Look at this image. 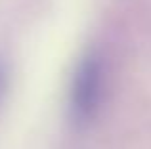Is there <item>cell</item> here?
<instances>
[{
  "label": "cell",
  "mask_w": 151,
  "mask_h": 149,
  "mask_svg": "<svg viewBox=\"0 0 151 149\" xmlns=\"http://www.w3.org/2000/svg\"><path fill=\"white\" fill-rule=\"evenodd\" d=\"M103 67L96 54H88L77 65L71 82V111L78 122L94 119L103 92Z\"/></svg>",
  "instance_id": "obj_1"
},
{
  "label": "cell",
  "mask_w": 151,
  "mask_h": 149,
  "mask_svg": "<svg viewBox=\"0 0 151 149\" xmlns=\"http://www.w3.org/2000/svg\"><path fill=\"white\" fill-rule=\"evenodd\" d=\"M2 88H4V71L0 67V92H2Z\"/></svg>",
  "instance_id": "obj_2"
}]
</instances>
